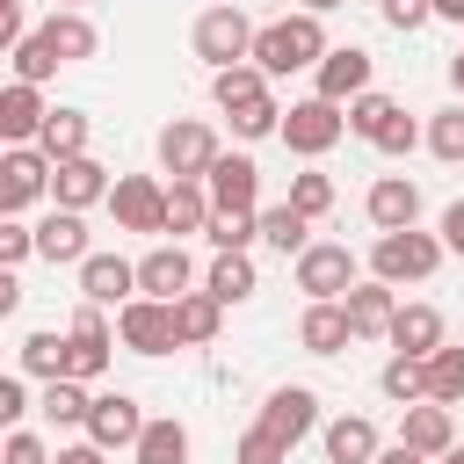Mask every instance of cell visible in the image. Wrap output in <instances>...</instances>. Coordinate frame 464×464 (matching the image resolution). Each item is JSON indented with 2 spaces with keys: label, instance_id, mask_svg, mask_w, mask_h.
Segmentation results:
<instances>
[{
  "label": "cell",
  "instance_id": "cell-1",
  "mask_svg": "<svg viewBox=\"0 0 464 464\" xmlns=\"http://www.w3.org/2000/svg\"><path fill=\"white\" fill-rule=\"evenodd\" d=\"M326 51H334V44H326V29H319L312 7H297V14H283V22H268V29H254V65H261L268 80L319 65Z\"/></svg>",
  "mask_w": 464,
  "mask_h": 464
},
{
  "label": "cell",
  "instance_id": "cell-2",
  "mask_svg": "<svg viewBox=\"0 0 464 464\" xmlns=\"http://www.w3.org/2000/svg\"><path fill=\"white\" fill-rule=\"evenodd\" d=\"M210 94H218V109L232 116L239 138H268V130H283V109H276L268 72H261L254 58H246V65H225V72L210 80Z\"/></svg>",
  "mask_w": 464,
  "mask_h": 464
},
{
  "label": "cell",
  "instance_id": "cell-3",
  "mask_svg": "<svg viewBox=\"0 0 464 464\" xmlns=\"http://www.w3.org/2000/svg\"><path fill=\"white\" fill-rule=\"evenodd\" d=\"M442 254H450V246H442L435 232H413V225H406V232H377L370 276H384L392 290H399V283H428V276L442 268Z\"/></svg>",
  "mask_w": 464,
  "mask_h": 464
},
{
  "label": "cell",
  "instance_id": "cell-4",
  "mask_svg": "<svg viewBox=\"0 0 464 464\" xmlns=\"http://www.w3.org/2000/svg\"><path fill=\"white\" fill-rule=\"evenodd\" d=\"M297 160H319V152H334L341 138H348V109L341 102H326V94H304V102H290L283 109V130H276Z\"/></svg>",
  "mask_w": 464,
  "mask_h": 464
},
{
  "label": "cell",
  "instance_id": "cell-5",
  "mask_svg": "<svg viewBox=\"0 0 464 464\" xmlns=\"http://www.w3.org/2000/svg\"><path fill=\"white\" fill-rule=\"evenodd\" d=\"M196 58H203L210 72L246 65V58H254V22H246L239 7H203V14H196Z\"/></svg>",
  "mask_w": 464,
  "mask_h": 464
},
{
  "label": "cell",
  "instance_id": "cell-6",
  "mask_svg": "<svg viewBox=\"0 0 464 464\" xmlns=\"http://www.w3.org/2000/svg\"><path fill=\"white\" fill-rule=\"evenodd\" d=\"M160 167H167L174 181H203V174L218 167V130L196 123V116H174V123L160 130Z\"/></svg>",
  "mask_w": 464,
  "mask_h": 464
},
{
  "label": "cell",
  "instance_id": "cell-7",
  "mask_svg": "<svg viewBox=\"0 0 464 464\" xmlns=\"http://www.w3.org/2000/svg\"><path fill=\"white\" fill-rule=\"evenodd\" d=\"M51 167H58V160H51L44 145H7V152H0V218H22V210L51 188Z\"/></svg>",
  "mask_w": 464,
  "mask_h": 464
},
{
  "label": "cell",
  "instance_id": "cell-8",
  "mask_svg": "<svg viewBox=\"0 0 464 464\" xmlns=\"http://www.w3.org/2000/svg\"><path fill=\"white\" fill-rule=\"evenodd\" d=\"M116 334H123L130 355H167V348H181V326H174V304H167V297H130V304H116Z\"/></svg>",
  "mask_w": 464,
  "mask_h": 464
},
{
  "label": "cell",
  "instance_id": "cell-9",
  "mask_svg": "<svg viewBox=\"0 0 464 464\" xmlns=\"http://www.w3.org/2000/svg\"><path fill=\"white\" fill-rule=\"evenodd\" d=\"M109 210H116V232H167V188L152 174H116Z\"/></svg>",
  "mask_w": 464,
  "mask_h": 464
},
{
  "label": "cell",
  "instance_id": "cell-10",
  "mask_svg": "<svg viewBox=\"0 0 464 464\" xmlns=\"http://www.w3.org/2000/svg\"><path fill=\"white\" fill-rule=\"evenodd\" d=\"M362 276H355V254L348 246H334V239H312L304 254H297V290L304 297H348Z\"/></svg>",
  "mask_w": 464,
  "mask_h": 464
},
{
  "label": "cell",
  "instance_id": "cell-11",
  "mask_svg": "<svg viewBox=\"0 0 464 464\" xmlns=\"http://www.w3.org/2000/svg\"><path fill=\"white\" fill-rule=\"evenodd\" d=\"M72 362H65V377H80V384H94L102 370H109V348H116V334H109V319H102V304L94 297H80V312H72Z\"/></svg>",
  "mask_w": 464,
  "mask_h": 464
},
{
  "label": "cell",
  "instance_id": "cell-12",
  "mask_svg": "<svg viewBox=\"0 0 464 464\" xmlns=\"http://www.w3.org/2000/svg\"><path fill=\"white\" fill-rule=\"evenodd\" d=\"M261 428L297 450V442L319 428V392H312V384H276V392L261 399Z\"/></svg>",
  "mask_w": 464,
  "mask_h": 464
},
{
  "label": "cell",
  "instance_id": "cell-13",
  "mask_svg": "<svg viewBox=\"0 0 464 464\" xmlns=\"http://www.w3.org/2000/svg\"><path fill=\"white\" fill-rule=\"evenodd\" d=\"M138 435H145V406H138L130 392H102V399L87 406V442H102V450H138Z\"/></svg>",
  "mask_w": 464,
  "mask_h": 464
},
{
  "label": "cell",
  "instance_id": "cell-14",
  "mask_svg": "<svg viewBox=\"0 0 464 464\" xmlns=\"http://www.w3.org/2000/svg\"><path fill=\"white\" fill-rule=\"evenodd\" d=\"M312 94H326V102H355V94H370V51H355V44H334L319 65H312Z\"/></svg>",
  "mask_w": 464,
  "mask_h": 464
},
{
  "label": "cell",
  "instance_id": "cell-15",
  "mask_svg": "<svg viewBox=\"0 0 464 464\" xmlns=\"http://www.w3.org/2000/svg\"><path fill=\"white\" fill-rule=\"evenodd\" d=\"M109 167L94 160V152H80V160H58L51 167V203H65V210H87V203H109Z\"/></svg>",
  "mask_w": 464,
  "mask_h": 464
},
{
  "label": "cell",
  "instance_id": "cell-16",
  "mask_svg": "<svg viewBox=\"0 0 464 464\" xmlns=\"http://www.w3.org/2000/svg\"><path fill=\"white\" fill-rule=\"evenodd\" d=\"M399 442L420 450V457H450V450H457V420H450V406H442V399H413V406L399 413Z\"/></svg>",
  "mask_w": 464,
  "mask_h": 464
},
{
  "label": "cell",
  "instance_id": "cell-17",
  "mask_svg": "<svg viewBox=\"0 0 464 464\" xmlns=\"http://www.w3.org/2000/svg\"><path fill=\"white\" fill-rule=\"evenodd\" d=\"M348 341H355L348 304H341V297H312L304 319H297V348H304V355H341Z\"/></svg>",
  "mask_w": 464,
  "mask_h": 464
},
{
  "label": "cell",
  "instance_id": "cell-18",
  "mask_svg": "<svg viewBox=\"0 0 464 464\" xmlns=\"http://www.w3.org/2000/svg\"><path fill=\"white\" fill-rule=\"evenodd\" d=\"M44 87L36 80H7L0 87V138L7 145H36V130H44Z\"/></svg>",
  "mask_w": 464,
  "mask_h": 464
},
{
  "label": "cell",
  "instance_id": "cell-19",
  "mask_svg": "<svg viewBox=\"0 0 464 464\" xmlns=\"http://www.w3.org/2000/svg\"><path fill=\"white\" fill-rule=\"evenodd\" d=\"M203 188H210L218 210H254V196H261V167H254L246 152H218V167L203 174Z\"/></svg>",
  "mask_w": 464,
  "mask_h": 464
},
{
  "label": "cell",
  "instance_id": "cell-20",
  "mask_svg": "<svg viewBox=\"0 0 464 464\" xmlns=\"http://www.w3.org/2000/svg\"><path fill=\"white\" fill-rule=\"evenodd\" d=\"M362 210H370V225H377V232H406V225L420 218V188H413L406 174H377V181H370V196H362Z\"/></svg>",
  "mask_w": 464,
  "mask_h": 464
},
{
  "label": "cell",
  "instance_id": "cell-21",
  "mask_svg": "<svg viewBox=\"0 0 464 464\" xmlns=\"http://www.w3.org/2000/svg\"><path fill=\"white\" fill-rule=\"evenodd\" d=\"M80 297H94V304H130V297H138V261H123V254H87V261H80Z\"/></svg>",
  "mask_w": 464,
  "mask_h": 464
},
{
  "label": "cell",
  "instance_id": "cell-22",
  "mask_svg": "<svg viewBox=\"0 0 464 464\" xmlns=\"http://www.w3.org/2000/svg\"><path fill=\"white\" fill-rule=\"evenodd\" d=\"M188 283H196V268H188V254H181V239L174 246H152L145 261H138V297H188Z\"/></svg>",
  "mask_w": 464,
  "mask_h": 464
},
{
  "label": "cell",
  "instance_id": "cell-23",
  "mask_svg": "<svg viewBox=\"0 0 464 464\" xmlns=\"http://www.w3.org/2000/svg\"><path fill=\"white\" fill-rule=\"evenodd\" d=\"M341 304H348V326H355V341H384V334H392V312H399V297H392V283H384V276L355 283Z\"/></svg>",
  "mask_w": 464,
  "mask_h": 464
},
{
  "label": "cell",
  "instance_id": "cell-24",
  "mask_svg": "<svg viewBox=\"0 0 464 464\" xmlns=\"http://www.w3.org/2000/svg\"><path fill=\"white\" fill-rule=\"evenodd\" d=\"M36 254H44V261H72V268H80V261L94 254V246H87V225H80V210L51 203V218L36 225Z\"/></svg>",
  "mask_w": 464,
  "mask_h": 464
},
{
  "label": "cell",
  "instance_id": "cell-25",
  "mask_svg": "<svg viewBox=\"0 0 464 464\" xmlns=\"http://www.w3.org/2000/svg\"><path fill=\"white\" fill-rule=\"evenodd\" d=\"M36 36L51 44V58H58V65H80V58H94V44H102V36H94V22H87L80 7H58Z\"/></svg>",
  "mask_w": 464,
  "mask_h": 464
},
{
  "label": "cell",
  "instance_id": "cell-26",
  "mask_svg": "<svg viewBox=\"0 0 464 464\" xmlns=\"http://www.w3.org/2000/svg\"><path fill=\"white\" fill-rule=\"evenodd\" d=\"M384 341H392L399 355H435V348H442V312H435V304H399Z\"/></svg>",
  "mask_w": 464,
  "mask_h": 464
},
{
  "label": "cell",
  "instance_id": "cell-27",
  "mask_svg": "<svg viewBox=\"0 0 464 464\" xmlns=\"http://www.w3.org/2000/svg\"><path fill=\"white\" fill-rule=\"evenodd\" d=\"M377 428L362 420V413H341V420H326V464H377Z\"/></svg>",
  "mask_w": 464,
  "mask_h": 464
},
{
  "label": "cell",
  "instance_id": "cell-28",
  "mask_svg": "<svg viewBox=\"0 0 464 464\" xmlns=\"http://www.w3.org/2000/svg\"><path fill=\"white\" fill-rule=\"evenodd\" d=\"M174 326H181V348H203V341H218L225 304L210 290H188V297H174Z\"/></svg>",
  "mask_w": 464,
  "mask_h": 464
},
{
  "label": "cell",
  "instance_id": "cell-29",
  "mask_svg": "<svg viewBox=\"0 0 464 464\" xmlns=\"http://www.w3.org/2000/svg\"><path fill=\"white\" fill-rule=\"evenodd\" d=\"M14 355H22V377H44V384H51V377H65V362H72V334L36 326V334H29Z\"/></svg>",
  "mask_w": 464,
  "mask_h": 464
},
{
  "label": "cell",
  "instance_id": "cell-30",
  "mask_svg": "<svg viewBox=\"0 0 464 464\" xmlns=\"http://www.w3.org/2000/svg\"><path fill=\"white\" fill-rule=\"evenodd\" d=\"M210 210H218V203H210L203 181H167V232H174V239H181V232H203Z\"/></svg>",
  "mask_w": 464,
  "mask_h": 464
},
{
  "label": "cell",
  "instance_id": "cell-31",
  "mask_svg": "<svg viewBox=\"0 0 464 464\" xmlns=\"http://www.w3.org/2000/svg\"><path fill=\"white\" fill-rule=\"evenodd\" d=\"M261 239H268L276 254H290V261H297V254L312 246V218H304L297 203H268V210H261Z\"/></svg>",
  "mask_w": 464,
  "mask_h": 464
},
{
  "label": "cell",
  "instance_id": "cell-32",
  "mask_svg": "<svg viewBox=\"0 0 464 464\" xmlns=\"http://www.w3.org/2000/svg\"><path fill=\"white\" fill-rule=\"evenodd\" d=\"M130 457H138V464H188V428H181L174 413H160V420H145V435H138Z\"/></svg>",
  "mask_w": 464,
  "mask_h": 464
},
{
  "label": "cell",
  "instance_id": "cell-33",
  "mask_svg": "<svg viewBox=\"0 0 464 464\" xmlns=\"http://www.w3.org/2000/svg\"><path fill=\"white\" fill-rule=\"evenodd\" d=\"M36 145H44L51 160H80V152H87V116H80V109H51L44 130H36Z\"/></svg>",
  "mask_w": 464,
  "mask_h": 464
},
{
  "label": "cell",
  "instance_id": "cell-34",
  "mask_svg": "<svg viewBox=\"0 0 464 464\" xmlns=\"http://www.w3.org/2000/svg\"><path fill=\"white\" fill-rule=\"evenodd\" d=\"M203 239H210L218 254H246V246L261 239V210H210Z\"/></svg>",
  "mask_w": 464,
  "mask_h": 464
},
{
  "label": "cell",
  "instance_id": "cell-35",
  "mask_svg": "<svg viewBox=\"0 0 464 464\" xmlns=\"http://www.w3.org/2000/svg\"><path fill=\"white\" fill-rule=\"evenodd\" d=\"M203 290H210L218 304H246V297H254V261H246V254H218L210 276H203Z\"/></svg>",
  "mask_w": 464,
  "mask_h": 464
},
{
  "label": "cell",
  "instance_id": "cell-36",
  "mask_svg": "<svg viewBox=\"0 0 464 464\" xmlns=\"http://www.w3.org/2000/svg\"><path fill=\"white\" fill-rule=\"evenodd\" d=\"M87 406H94V399H87L80 377H51V384H44V420H51V428H87Z\"/></svg>",
  "mask_w": 464,
  "mask_h": 464
},
{
  "label": "cell",
  "instance_id": "cell-37",
  "mask_svg": "<svg viewBox=\"0 0 464 464\" xmlns=\"http://www.w3.org/2000/svg\"><path fill=\"white\" fill-rule=\"evenodd\" d=\"M377 384H384V399H399V406L428 399V355H392V362L377 370Z\"/></svg>",
  "mask_w": 464,
  "mask_h": 464
},
{
  "label": "cell",
  "instance_id": "cell-38",
  "mask_svg": "<svg viewBox=\"0 0 464 464\" xmlns=\"http://www.w3.org/2000/svg\"><path fill=\"white\" fill-rule=\"evenodd\" d=\"M428 399H442V406H457V399H464V348H450V341H442V348L428 355Z\"/></svg>",
  "mask_w": 464,
  "mask_h": 464
},
{
  "label": "cell",
  "instance_id": "cell-39",
  "mask_svg": "<svg viewBox=\"0 0 464 464\" xmlns=\"http://www.w3.org/2000/svg\"><path fill=\"white\" fill-rule=\"evenodd\" d=\"M428 152H435L442 167H464V102H450V109L428 123Z\"/></svg>",
  "mask_w": 464,
  "mask_h": 464
},
{
  "label": "cell",
  "instance_id": "cell-40",
  "mask_svg": "<svg viewBox=\"0 0 464 464\" xmlns=\"http://www.w3.org/2000/svg\"><path fill=\"white\" fill-rule=\"evenodd\" d=\"M283 203H297L304 218H326V210H334V174H319V167L290 174V196H283Z\"/></svg>",
  "mask_w": 464,
  "mask_h": 464
},
{
  "label": "cell",
  "instance_id": "cell-41",
  "mask_svg": "<svg viewBox=\"0 0 464 464\" xmlns=\"http://www.w3.org/2000/svg\"><path fill=\"white\" fill-rule=\"evenodd\" d=\"M392 116H399V102H392V94H377V87L348 102V130H355V138H377V130H384Z\"/></svg>",
  "mask_w": 464,
  "mask_h": 464
},
{
  "label": "cell",
  "instance_id": "cell-42",
  "mask_svg": "<svg viewBox=\"0 0 464 464\" xmlns=\"http://www.w3.org/2000/svg\"><path fill=\"white\" fill-rule=\"evenodd\" d=\"M7 58H14V80H36V87L58 72V58H51V44H44V36H22Z\"/></svg>",
  "mask_w": 464,
  "mask_h": 464
},
{
  "label": "cell",
  "instance_id": "cell-43",
  "mask_svg": "<svg viewBox=\"0 0 464 464\" xmlns=\"http://www.w3.org/2000/svg\"><path fill=\"white\" fill-rule=\"evenodd\" d=\"M232 464H290V442H276L261 420L239 435V450H232Z\"/></svg>",
  "mask_w": 464,
  "mask_h": 464
},
{
  "label": "cell",
  "instance_id": "cell-44",
  "mask_svg": "<svg viewBox=\"0 0 464 464\" xmlns=\"http://www.w3.org/2000/svg\"><path fill=\"white\" fill-rule=\"evenodd\" d=\"M36 254V225H22V218H0V268H22Z\"/></svg>",
  "mask_w": 464,
  "mask_h": 464
},
{
  "label": "cell",
  "instance_id": "cell-45",
  "mask_svg": "<svg viewBox=\"0 0 464 464\" xmlns=\"http://www.w3.org/2000/svg\"><path fill=\"white\" fill-rule=\"evenodd\" d=\"M370 145H377V152H392V160H399V152H413V145H420V123H413V116H406V109H399V116H392V123H384V130H377V138H370Z\"/></svg>",
  "mask_w": 464,
  "mask_h": 464
},
{
  "label": "cell",
  "instance_id": "cell-46",
  "mask_svg": "<svg viewBox=\"0 0 464 464\" xmlns=\"http://www.w3.org/2000/svg\"><path fill=\"white\" fill-rule=\"evenodd\" d=\"M377 14L392 29H420V22H435V0H377Z\"/></svg>",
  "mask_w": 464,
  "mask_h": 464
},
{
  "label": "cell",
  "instance_id": "cell-47",
  "mask_svg": "<svg viewBox=\"0 0 464 464\" xmlns=\"http://www.w3.org/2000/svg\"><path fill=\"white\" fill-rule=\"evenodd\" d=\"M0 464H51V450H44V435L14 428V435H7V450H0Z\"/></svg>",
  "mask_w": 464,
  "mask_h": 464
},
{
  "label": "cell",
  "instance_id": "cell-48",
  "mask_svg": "<svg viewBox=\"0 0 464 464\" xmlns=\"http://www.w3.org/2000/svg\"><path fill=\"white\" fill-rule=\"evenodd\" d=\"M29 413V384L22 377H0V420H22Z\"/></svg>",
  "mask_w": 464,
  "mask_h": 464
},
{
  "label": "cell",
  "instance_id": "cell-49",
  "mask_svg": "<svg viewBox=\"0 0 464 464\" xmlns=\"http://www.w3.org/2000/svg\"><path fill=\"white\" fill-rule=\"evenodd\" d=\"M22 36H29V29H22V0H0V44L14 51Z\"/></svg>",
  "mask_w": 464,
  "mask_h": 464
},
{
  "label": "cell",
  "instance_id": "cell-50",
  "mask_svg": "<svg viewBox=\"0 0 464 464\" xmlns=\"http://www.w3.org/2000/svg\"><path fill=\"white\" fill-rule=\"evenodd\" d=\"M442 246H450V254H464V196L442 210Z\"/></svg>",
  "mask_w": 464,
  "mask_h": 464
},
{
  "label": "cell",
  "instance_id": "cell-51",
  "mask_svg": "<svg viewBox=\"0 0 464 464\" xmlns=\"http://www.w3.org/2000/svg\"><path fill=\"white\" fill-rule=\"evenodd\" d=\"M102 457H109V450H102V442H72V450H58V457H51V464H102Z\"/></svg>",
  "mask_w": 464,
  "mask_h": 464
},
{
  "label": "cell",
  "instance_id": "cell-52",
  "mask_svg": "<svg viewBox=\"0 0 464 464\" xmlns=\"http://www.w3.org/2000/svg\"><path fill=\"white\" fill-rule=\"evenodd\" d=\"M377 464H435V457H420V450H406V442H392V450H377Z\"/></svg>",
  "mask_w": 464,
  "mask_h": 464
},
{
  "label": "cell",
  "instance_id": "cell-53",
  "mask_svg": "<svg viewBox=\"0 0 464 464\" xmlns=\"http://www.w3.org/2000/svg\"><path fill=\"white\" fill-rule=\"evenodd\" d=\"M435 14H442V22H457V29H464V0H435Z\"/></svg>",
  "mask_w": 464,
  "mask_h": 464
},
{
  "label": "cell",
  "instance_id": "cell-54",
  "mask_svg": "<svg viewBox=\"0 0 464 464\" xmlns=\"http://www.w3.org/2000/svg\"><path fill=\"white\" fill-rule=\"evenodd\" d=\"M450 87H457V102H464V51L450 58Z\"/></svg>",
  "mask_w": 464,
  "mask_h": 464
},
{
  "label": "cell",
  "instance_id": "cell-55",
  "mask_svg": "<svg viewBox=\"0 0 464 464\" xmlns=\"http://www.w3.org/2000/svg\"><path fill=\"white\" fill-rule=\"evenodd\" d=\"M304 7H312V14H326V7H341V0H304Z\"/></svg>",
  "mask_w": 464,
  "mask_h": 464
},
{
  "label": "cell",
  "instance_id": "cell-56",
  "mask_svg": "<svg viewBox=\"0 0 464 464\" xmlns=\"http://www.w3.org/2000/svg\"><path fill=\"white\" fill-rule=\"evenodd\" d=\"M442 464H464V442H457V450H450V457H442Z\"/></svg>",
  "mask_w": 464,
  "mask_h": 464
},
{
  "label": "cell",
  "instance_id": "cell-57",
  "mask_svg": "<svg viewBox=\"0 0 464 464\" xmlns=\"http://www.w3.org/2000/svg\"><path fill=\"white\" fill-rule=\"evenodd\" d=\"M65 7H80V0H65Z\"/></svg>",
  "mask_w": 464,
  "mask_h": 464
}]
</instances>
